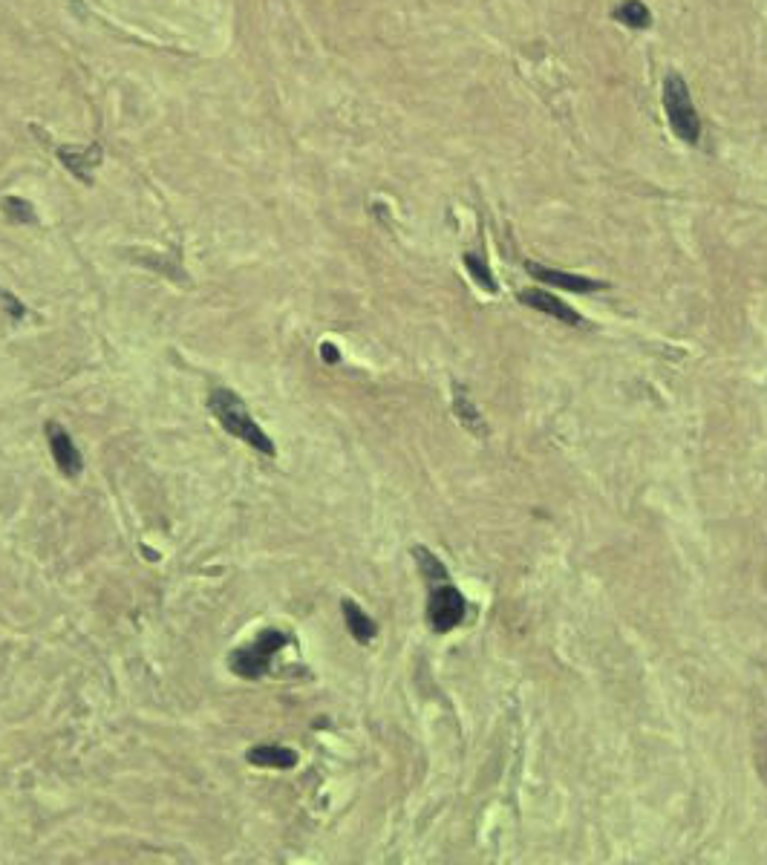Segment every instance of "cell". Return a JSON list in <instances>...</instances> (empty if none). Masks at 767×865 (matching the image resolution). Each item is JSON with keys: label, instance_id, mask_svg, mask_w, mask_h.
Returning <instances> with one entry per match:
<instances>
[{"label": "cell", "instance_id": "cell-15", "mask_svg": "<svg viewBox=\"0 0 767 865\" xmlns=\"http://www.w3.org/2000/svg\"><path fill=\"white\" fill-rule=\"evenodd\" d=\"M413 554H416L421 574H424L427 580H445L447 569L442 566V563H439V560H436V557H433V554H430V551H427V548H416Z\"/></svg>", "mask_w": 767, "mask_h": 865}, {"label": "cell", "instance_id": "cell-3", "mask_svg": "<svg viewBox=\"0 0 767 865\" xmlns=\"http://www.w3.org/2000/svg\"><path fill=\"white\" fill-rule=\"evenodd\" d=\"M283 643H286V635H283V632H277V629H266V632H260V638L251 643V646H243V649L231 652L228 664H231V669H234L240 678L257 681V678H263V675L269 672L274 652H277Z\"/></svg>", "mask_w": 767, "mask_h": 865}, {"label": "cell", "instance_id": "cell-6", "mask_svg": "<svg viewBox=\"0 0 767 865\" xmlns=\"http://www.w3.org/2000/svg\"><path fill=\"white\" fill-rule=\"evenodd\" d=\"M525 272L531 274V277H537V280H543V283L569 289V292H597V289H603V283H597V280L580 277V274L560 272V269H548V266H540V263H525Z\"/></svg>", "mask_w": 767, "mask_h": 865}, {"label": "cell", "instance_id": "cell-11", "mask_svg": "<svg viewBox=\"0 0 767 865\" xmlns=\"http://www.w3.org/2000/svg\"><path fill=\"white\" fill-rule=\"evenodd\" d=\"M453 410H456V416H459V421L471 430L473 436H479V439H485V433H488V427H485V421H482V416H479V410L473 407L471 396L456 384L453 387Z\"/></svg>", "mask_w": 767, "mask_h": 865}, {"label": "cell", "instance_id": "cell-12", "mask_svg": "<svg viewBox=\"0 0 767 865\" xmlns=\"http://www.w3.org/2000/svg\"><path fill=\"white\" fill-rule=\"evenodd\" d=\"M612 18L623 26H632V29H646L652 24V12H649L644 0H620L615 12H612Z\"/></svg>", "mask_w": 767, "mask_h": 865}, {"label": "cell", "instance_id": "cell-16", "mask_svg": "<svg viewBox=\"0 0 767 865\" xmlns=\"http://www.w3.org/2000/svg\"><path fill=\"white\" fill-rule=\"evenodd\" d=\"M321 352H323V361H329V364H335V361H338V349H335L332 344H323Z\"/></svg>", "mask_w": 767, "mask_h": 865}, {"label": "cell", "instance_id": "cell-13", "mask_svg": "<svg viewBox=\"0 0 767 865\" xmlns=\"http://www.w3.org/2000/svg\"><path fill=\"white\" fill-rule=\"evenodd\" d=\"M465 266H468V272L473 274V280L482 286V289H488V292H496V280L494 274H491V269H488V263L485 260H479L476 254H465Z\"/></svg>", "mask_w": 767, "mask_h": 865}, {"label": "cell", "instance_id": "cell-5", "mask_svg": "<svg viewBox=\"0 0 767 865\" xmlns=\"http://www.w3.org/2000/svg\"><path fill=\"white\" fill-rule=\"evenodd\" d=\"M47 436H50V450L52 459L58 470L67 476V479H75L81 470H84V459H81V450L75 447V442L70 439V433L58 424H47Z\"/></svg>", "mask_w": 767, "mask_h": 865}, {"label": "cell", "instance_id": "cell-10", "mask_svg": "<svg viewBox=\"0 0 767 865\" xmlns=\"http://www.w3.org/2000/svg\"><path fill=\"white\" fill-rule=\"evenodd\" d=\"M58 156H61V162H64V168H70V171L81 179V182H90V168L93 165H99L101 159V150L99 145L90 150H78V148H61L58 150Z\"/></svg>", "mask_w": 767, "mask_h": 865}, {"label": "cell", "instance_id": "cell-8", "mask_svg": "<svg viewBox=\"0 0 767 865\" xmlns=\"http://www.w3.org/2000/svg\"><path fill=\"white\" fill-rule=\"evenodd\" d=\"M246 759L251 762V765L277 767V770H289V767L297 765L295 750L280 747V744H260V747H251V750L246 753Z\"/></svg>", "mask_w": 767, "mask_h": 865}, {"label": "cell", "instance_id": "cell-4", "mask_svg": "<svg viewBox=\"0 0 767 865\" xmlns=\"http://www.w3.org/2000/svg\"><path fill=\"white\" fill-rule=\"evenodd\" d=\"M468 612V600L462 597L459 589L453 586H442L430 594V606H427V620L433 626V632H450L456 629Z\"/></svg>", "mask_w": 767, "mask_h": 865}, {"label": "cell", "instance_id": "cell-2", "mask_svg": "<svg viewBox=\"0 0 767 865\" xmlns=\"http://www.w3.org/2000/svg\"><path fill=\"white\" fill-rule=\"evenodd\" d=\"M664 110H667V122L672 133L681 142L695 145L701 139V119H698L693 96L687 90V81L681 75L672 73L664 78Z\"/></svg>", "mask_w": 767, "mask_h": 865}, {"label": "cell", "instance_id": "cell-7", "mask_svg": "<svg viewBox=\"0 0 767 865\" xmlns=\"http://www.w3.org/2000/svg\"><path fill=\"white\" fill-rule=\"evenodd\" d=\"M520 300L525 306H531V309H537V312H545V315L569 323V326H580V323H583V318H580L571 306H566L563 300H557V297L548 295V292H540V289H525V292H520Z\"/></svg>", "mask_w": 767, "mask_h": 865}, {"label": "cell", "instance_id": "cell-1", "mask_svg": "<svg viewBox=\"0 0 767 865\" xmlns=\"http://www.w3.org/2000/svg\"><path fill=\"white\" fill-rule=\"evenodd\" d=\"M208 407H211L214 419L220 421V427L228 430L234 439L246 442V445H251L254 450H260V453H266V456H274V453H277L274 442L263 433V427L251 419L248 407L243 404V398L237 396V393H231V390H214L211 398H208Z\"/></svg>", "mask_w": 767, "mask_h": 865}, {"label": "cell", "instance_id": "cell-9", "mask_svg": "<svg viewBox=\"0 0 767 865\" xmlns=\"http://www.w3.org/2000/svg\"><path fill=\"white\" fill-rule=\"evenodd\" d=\"M341 609H344V618H347V629L352 632V638L358 643H370L375 635H378V626H375V620L355 603V600H344L341 603Z\"/></svg>", "mask_w": 767, "mask_h": 865}, {"label": "cell", "instance_id": "cell-14", "mask_svg": "<svg viewBox=\"0 0 767 865\" xmlns=\"http://www.w3.org/2000/svg\"><path fill=\"white\" fill-rule=\"evenodd\" d=\"M3 214L12 220V223H35V211L26 199L18 197H6L3 199Z\"/></svg>", "mask_w": 767, "mask_h": 865}]
</instances>
